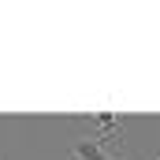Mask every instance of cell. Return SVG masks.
I'll return each instance as SVG.
<instances>
[{
	"mask_svg": "<svg viewBox=\"0 0 160 160\" xmlns=\"http://www.w3.org/2000/svg\"><path fill=\"white\" fill-rule=\"evenodd\" d=\"M71 160H119L108 145H101L93 134H82L71 142Z\"/></svg>",
	"mask_w": 160,
	"mask_h": 160,
	"instance_id": "1",
	"label": "cell"
}]
</instances>
